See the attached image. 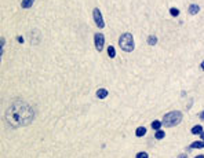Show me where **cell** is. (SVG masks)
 Wrapping results in <instances>:
<instances>
[{
    "mask_svg": "<svg viewBox=\"0 0 204 158\" xmlns=\"http://www.w3.org/2000/svg\"><path fill=\"white\" fill-rule=\"evenodd\" d=\"M4 120L8 125H11L13 128H18V126H25L29 125L30 122L35 120V110L30 104H28L26 102L17 99L8 106V109L6 110V115Z\"/></svg>",
    "mask_w": 204,
    "mask_h": 158,
    "instance_id": "cell-1",
    "label": "cell"
},
{
    "mask_svg": "<svg viewBox=\"0 0 204 158\" xmlns=\"http://www.w3.org/2000/svg\"><path fill=\"white\" fill-rule=\"evenodd\" d=\"M181 121H182V113L174 110V112L167 113V114L163 117V121L161 122H163L164 126H175V125H178Z\"/></svg>",
    "mask_w": 204,
    "mask_h": 158,
    "instance_id": "cell-2",
    "label": "cell"
},
{
    "mask_svg": "<svg viewBox=\"0 0 204 158\" xmlns=\"http://www.w3.org/2000/svg\"><path fill=\"white\" fill-rule=\"evenodd\" d=\"M119 46L125 52H131L134 50V47H135L133 35L131 33H123L122 36L119 37Z\"/></svg>",
    "mask_w": 204,
    "mask_h": 158,
    "instance_id": "cell-3",
    "label": "cell"
},
{
    "mask_svg": "<svg viewBox=\"0 0 204 158\" xmlns=\"http://www.w3.org/2000/svg\"><path fill=\"white\" fill-rule=\"evenodd\" d=\"M93 15H94V21H95V25H97L99 29L105 28V22H104V18H102V14H101L99 8H94Z\"/></svg>",
    "mask_w": 204,
    "mask_h": 158,
    "instance_id": "cell-4",
    "label": "cell"
},
{
    "mask_svg": "<svg viewBox=\"0 0 204 158\" xmlns=\"http://www.w3.org/2000/svg\"><path fill=\"white\" fill-rule=\"evenodd\" d=\"M94 41H95V48L101 52V51L104 50V46H105V36L102 35V33H95Z\"/></svg>",
    "mask_w": 204,
    "mask_h": 158,
    "instance_id": "cell-5",
    "label": "cell"
},
{
    "mask_svg": "<svg viewBox=\"0 0 204 158\" xmlns=\"http://www.w3.org/2000/svg\"><path fill=\"white\" fill-rule=\"evenodd\" d=\"M204 147V140H201V142H193V143L190 144L189 147L186 148V151H190V150H194V148H203Z\"/></svg>",
    "mask_w": 204,
    "mask_h": 158,
    "instance_id": "cell-6",
    "label": "cell"
},
{
    "mask_svg": "<svg viewBox=\"0 0 204 158\" xmlns=\"http://www.w3.org/2000/svg\"><path fill=\"white\" fill-rule=\"evenodd\" d=\"M199 11H200L199 4H190V6H189V14L190 15H196Z\"/></svg>",
    "mask_w": 204,
    "mask_h": 158,
    "instance_id": "cell-7",
    "label": "cell"
},
{
    "mask_svg": "<svg viewBox=\"0 0 204 158\" xmlns=\"http://www.w3.org/2000/svg\"><path fill=\"white\" fill-rule=\"evenodd\" d=\"M190 132L193 133V135H201L204 131H203V126H201V125H194L193 128H192V131H190Z\"/></svg>",
    "mask_w": 204,
    "mask_h": 158,
    "instance_id": "cell-8",
    "label": "cell"
},
{
    "mask_svg": "<svg viewBox=\"0 0 204 158\" xmlns=\"http://www.w3.org/2000/svg\"><path fill=\"white\" fill-rule=\"evenodd\" d=\"M135 135L138 137L143 136V135H146V128H145V126H138V128H136V131H135Z\"/></svg>",
    "mask_w": 204,
    "mask_h": 158,
    "instance_id": "cell-9",
    "label": "cell"
},
{
    "mask_svg": "<svg viewBox=\"0 0 204 158\" xmlns=\"http://www.w3.org/2000/svg\"><path fill=\"white\" fill-rule=\"evenodd\" d=\"M97 96L99 98V99H104V98L108 96V90H105V88H101V90L97 91Z\"/></svg>",
    "mask_w": 204,
    "mask_h": 158,
    "instance_id": "cell-10",
    "label": "cell"
},
{
    "mask_svg": "<svg viewBox=\"0 0 204 158\" xmlns=\"http://www.w3.org/2000/svg\"><path fill=\"white\" fill-rule=\"evenodd\" d=\"M33 1H35V0H22V3H21L22 8H29V7H32V6H33Z\"/></svg>",
    "mask_w": 204,
    "mask_h": 158,
    "instance_id": "cell-11",
    "label": "cell"
},
{
    "mask_svg": "<svg viewBox=\"0 0 204 158\" xmlns=\"http://www.w3.org/2000/svg\"><path fill=\"white\" fill-rule=\"evenodd\" d=\"M163 125V122L159 121V120H154L153 122H152V128H153L154 131H160V126Z\"/></svg>",
    "mask_w": 204,
    "mask_h": 158,
    "instance_id": "cell-12",
    "label": "cell"
},
{
    "mask_svg": "<svg viewBox=\"0 0 204 158\" xmlns=\"http://www.w3.org/2000/svg\"><path fill=\"white\" fill-rule=\"evenodd\" d=\"M108 55H109L111 58H115V57H116V50H115V47H112V46L108 47Z\"/></svg>",
    "mask_w": 204,
    "mask_h": 158,
    "instance_id": "cell-13",
    "label": "cell"
},
{
    "mask_svg": "<svg viewBox=\"0 0 204 158\" xmlns=\"http://www.w3.org/2000/svg\"><path fill=\"white\" fill-rule=\"evenodd\" d=\"M156 43H157V37L156 36H149L148 37V44H149V46H154Z\"/></svg>",
    "mask_w": 204,
    "mask_h": 158,
    "instance_id": "cell-14",
    "label": "cell"
},
{
    "mask_svg": "<svg viewBox=\"0 0 204 158\" xmlns=\"http://www.w3.org/2000/svg\"><path fill=\"white\" fill-rule=\"evenodd\" d=\"M165 136V132L164 131H156V135H154V137H156V139L157 140H160V139H163V137Z\"/></svg>",
    "mask_w": 204,
    "mask_h": 158,
    "instance_id": "cell-15",
    "label": "cell"
},
{
    "mask_svg": "<svg viewBox=\"0 0 204 158\" xmlns=\"http://www.w3.org/2000/svg\"><path fill=\"white\" fill-rule=\"evenodd\" d=\"M170 14H171L172 17H178V15H179V10H178V8H170Z\"/></svg>",
    "mask_w": 204,
    "mask_h": 158,
    "instance_id": "cell-16",
    "label": "cell"
},
{
    "mask_svg": "<svg viewBox=\"0 0 204 158\" xmlns=\"http://www.w3.org/2000/svg\"><path fill=\"white\" fill-rule=\"evenodd\" d=\"M149 155H148V153H145V151H141V153H138V154L135 155V158H148Z\"/></svg>",
    "mask_w": 204,
    "mask_h": 158,
    "instance_id": "cell-17",
    "label": "cell"
},
{
    "mask_svg": "<svg viewBox=\"0 0 204 158\" xmlns=\"http://www.w3.org/2000/svg\"><path fill=\"white\" fill-rule=\"evenodd\" d=\"M17 40H18V43H24V37H22V36H18Z\"/></svg>",
    "mask_w": 204,
    "mask_h": 158,
    "instance_id": "cell-18",
    "label": "cell"
},
{
    "mask_svg": "<svg viewBox=\"0 0 204 158\" xmlns=\"http://www.w3.org/2000/svg\"><path fill=\"white\" fill-rule=\"evenodd\" d=\"M200 118H201V120H204V110L200 113Z\"/></svg>",
    "mask_w": 204,
    "mask_h": 158,
    "instance_id": "cell-19",
    "label": "cell"
},
{
    "mask_svg": "<svg viewBox=\"0 0 204 158\" xmlns=\"http://www.w3.org/2000/svg\"><path fill=\"white\" fill-rule=\"evenodd\" d=\"M179 158H188V155L186 154H181L179 155Z\"/></svg>",
    "mask_w": 204,
    "mask_h": 158,
    "instance_id": "cell-20",
    "label": "cell"
},
{
    "mask_svg": "<svg viewBox=\"0 0 204 158\" xmlns=\"http://www.w3.org/2000/svg\"><path fill=\"white\" fill-rule=\"evenodd\" d=\"M200 68H201V69H203V72H204V61H203V62H201V65H200Z\"/></svg>",
    "mask_w": 204,
    "mask_h": 158,
    "instance_id": "cell-21",
    "label": "cell"
},
{
    "mask_svg": "<svg viewBox=\"0 0 204 158\" xmlns=\"http://www.w3.org/2000/svg\"><path fill=\"white\" fill-rule=\"evenodd\" d=\"M194 158H204V155H201V154H200V155H196Z\"/></svg>",
    "mask_w": 204,
    "mask_h": 158,
    "instance_id": "cell-22",
    "label": "cell"
},
{
    "mask_svg": "<svg viewBox=\"0 0 204 158\" xmlns=\"http://www.w3.org/2000/svg\"><path fill=\"white\" fill-rule=\"evenodd\" d=\"M200 137H201V139L204 140V132H203V133H201V135H200Z\"/></svg>",
    "mask_w": 204,
    "mask_h": 158,
    "instance_id": "cell-23",
    "label": "cell"
}]
</instances>
